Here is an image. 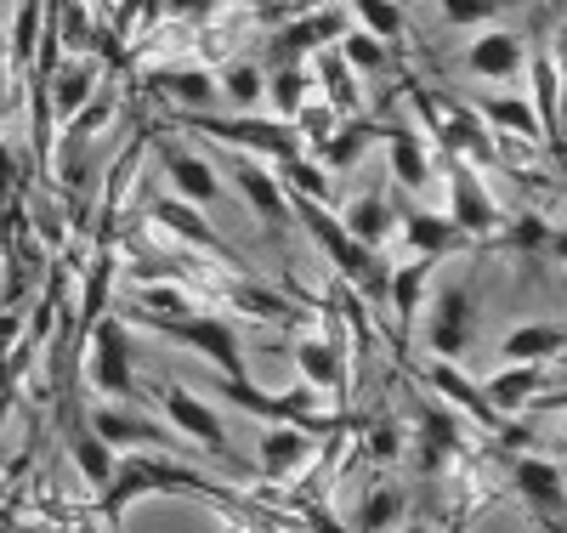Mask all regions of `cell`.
<instances>
[{
	"label": "cell",
	"mask_w": 567,
	"mask_h": 533,
	"mask_svg": "<svg viewBox=\"0 0 567 533\" xmlns=\"http://www.w3.org/2000/svg\"><path fill=\"white\" fill-rule=\"evenodd\" d=\"M561 347H567V329L561 318H545V324H523L505 335V363H561Z\"/></svg>",
	"instance_id": "cell-25"
},
{
	"label": "cell",
	"mask_w": 567,
	"mask_h": 533,
	"mask_svg": "<svg viewBox=\"0 0 567 533\" xmlns=\"http://www.w3.org/2000/svg\"><path fill=\"white\" fill-rule=\"evenodd\" d=\"M216 7H221V0H159L165 18H187V23H205Z\"/></svg>",
	"instance_id": "cell-41"
},
{
	"label": "cell",
	"mask_w": 567,
	"mask_h": 533,
	"mask_svg": "<svg viewBox=\"0 0 567 533\" xmlns=\"http://www.w3.org/2000/svg\"><path fill=\"white\" fill-rule=\"evenodd\" d=\"M85 420H91V431H97L109 449H171V454L194 449L182 431H165V426H154V420H142V414H131L125 403H97Z\"/></svg>",
	"instance_id": "cell-9"
},
{
	"label": "cell",
	"mask_w": 567,
	"mask_h": 533,
	"mask_svg": "<svg viewBox=\"0 0 567 533\" xmlns=\"http://www.w3.org/2000/svg\"><path fill=\"white\" fill-rule=\"evenodd\" d=\"M12 398H18V392H0V438H7V414H12Z\"/></svg>",
	"instance_id": "cell-42"
},
{
	"label": "cell",
	"mask_w": 567,
	"mask_h": 533,
	"mask_svg": "<svg viewBox=\"0 0 567 533\" xmlns=\"http://www.w3.org/2000/svg\"><path fill=\"white\" fill-rule=\"evenodd\" d=\"M403 238L414 245V256H454L465 245V233L454 227V216H432V211H409L403 216Z\"/></svg>",
	"instance_id": "cell-28"
},
{
	"label": "cell",
	"mask_w": 567,
	"mask_h": 533,
	"mask_svg": "<svg viewBox=\"0 0 567 533\" xmlns=\"http://www.w3.org/2000/svg\"><path fill=\"white\" fill-rule=\"evenodd\" d=\"M341 227H347V233L358 238V245H369V250H381V245H386V233L398 227V205L386 199L381 187H369V193H358V199L347 205Z\"/></svg>",
	"instance_id": "cell-24"
},
{
	"label": "cell",
	"mask_w": 567,
	"mask_h": 533,
	"mask_svg": "<svg viewBox=\"0 0 567 533\" xmlns=\"http://www.w3.org/2000/svg\"><path fill=\"white\" fill-rule=\"evenodd\" d=\"M523 63H528V45H523V34H511V29L483 34V40L465 52V69L477 74V80H494V85L516 80V74H523Z\"/></svg>",
	"instance_id": "cell-20"
},
{
	"label": "cell",
	"mask_w": 567,
	"mask_h": 533,
	"mask_svg": "<svg viewBox=\"0 0 567 533\" xmlns=\"http://www.w3.org/2000/svg\"><path fill=\"white\" fill-rule=\"evenodd\" d=\"M505 7V0H443V18L449 23H483Z\"/></svg>",
	"instance_id": "cell-40"
},
{
	"label": "cell",
	"mask_w": 567,
	"mask_h": 533,
	"mask_svg": "<svg viewBox=\"0 0 567 533\" xmlns=\"http://www.w3.org/2000/svg\"><path fill=\"white\" fill-rule=\"evenodd\" d=\"M425 380H432L437 392H443V398H449L460 414H471L477 426H488V431L499 426V414H494V409H488V398H483V386H471V380H465V375H460L449 358H437L432 369H425Z\"/></svg>",
	"instance_id": "cell-26"
},
{
	"label": "cell",
	"mask_w": 567,
	"mask_h": 533,
	"mask_svg": "<svg viewBox=\"0 0 567 533\" xmlns=\"http://www.w3.org/2000/svg\"><path fill=\"white\" fill-rule=\"evenodd\" d=\"M290 216H296V227L301 233H312V245L323 250V262H336L341 267V278L358 289V296L381 312L386 307V262L374 256L369 245H358V238L341 227V216H329V205L323 199H307V193H290Z\"/></svg>",
	"instance_id": "cell-2"
},
{
	"label": "cell",
	"mask_w": 567,
	"mask_h": 533,
	"mask_svg": "<svg viewBox=\"0 0 567 533\" xmlns=\"http://www.w3.org/2000/svg\"><path fill=\"white\" fill-rule=\"evenodd\" d=\"M290 120H296V131H301V142H307V148H312V142H323L329 131H336V120H341V114H336V109H329V103H301V109H296Z\"/></svg>",
	"instance_id": "cell-38"
},
{
	"label": "cell",
	"mask_w": 567,
	"mask_h": 533,
	"mask_svg": "<svg viewBox=\"0 0 567 533\" xmlns=\"http://www.w3.org/2000/svg\"><path fill=\"white\" fill-rule=\"evenodd\" d=\"M85 380L97 386L109 403H131L136 398V363H131V335H125V318H97L85 335Z\"/></svg>",
	"instance_id": "cell-5"
},
{
	"label": "cell",
	"mask_w": 567,
	"mask_h": 533,
	"mask_svg": "<svg viewBox=\"0 0 567 533\" xmlns=\"http://www.w3.org/2000/svg\"><path fill=\"white\" fill-rule=\"evenodd\" d=\"M454 454H465V431H460V414L425 403L420 409V471H443Z\"/></svg>",
	"instance_id": "cell-23"
},
{
	"label": "cell",
	"mask_w": 567,
	"mask_h": 533,
	"mask_svg": "<svg viewBox=\"0 0 567 533\" xmlns=\"http://www.w3.org/2000/svg\"><path fill=\"white\" fill-rule=\"evenodd\" d=\"M176 125L194 136H210L221 148H245V154H301L307 142L296 120H267V114H216V109H176Z\"/></svg>",
	"instance_id": "cell-3"
},
{
	"label": "cell",
	"mask_w": 567,
	"mask_h": 533,
	"mask_svg": "<svg viewBox=\"0 0 567 533\" xmlns=\"http://www.w3.org/2000/svg\"><path fill=\"white\" fill-rule=\"evenodd\" d=\"M221 160H227V176H233V187H239V199L256 211V222L272 233V238H284L296 227V216H290V193H284V182L267 171V165H256V154H245V148H221Z\"/></svg>",
	"instance_id": "cell-6"
},
{
	"label": "cell",
	"mask_w": 567,
	"mask_h": 533,
	"mask_svg": "<svg viewBox=\"0 0 567 533\" xmlns=\"http://www.w3.org/2000/svg\"><path fill=\"white\" fill-rule=\"evenodd\" d=\"M40 29H45V7H40V0H18V18H12V45H7V63H12V69H29V63H34Z\"/></svg>",
	"instance_id": "cell-33"
},
{
	"label": "cell",
	"mask_w": 567,
	"mask_h": 533,
	"mask_svg": "<svg viewBox=\"0 0 567 533\" xmlns=\"http://www.w3.org/2000/svg\"><path fill=\"white\" fill-rule=\"evenodd\" d=\"M550 386V363H505L499 375H488L483 380V398H488V409L505 420V414H523L539 392Z\"/></svg>",
	"instance_id": "cell-17"
},
{
	"label": "cell",
	"mask_w": 567,
	"mask_h": 533,
	"mask_svg": "<svg viewBox=\"0 0 567 533\" xmlns=\"http://www.w3.org/2000/svg\"><path fill=\"white\" fill-rule=\"evenodd\" d=\"M136 324H148V335H165V341L176 347H194L216 363L221 380H245L250 363H245V341H239V329H233L227 318H210V312H171V318H136Z\"/></svg>",
	"instance_id": "cell-4"
},
{
	"label": "cell",
	"mask_w": 567,
	"mask_h": 533,
	"mask_svg": "<svg viewBox=\"0 0 567 533\" xmlns=\"http://www.w3.org/2000/svg\"><path fill=\"white\" fill-rule=\"evenodd\" d=\"M432 267L437 256H414L403 267L386 273V307H392V352L409 358V335H414V312H420V296L425 284H432Z\"/></svg>",
	"instance_id": "cell-13"
},
{
	"label": "cell",
	"mask_w": 567,
	"mask_h": 533,
	"mask_svg": "<svg viewBox=\"0 0 567 533\" xmlns=\"http://www.w3.org/2000/svg\"><path fill=\"white\" fill-rule=\"evenodd\" d=\"M449 216H454V227L465 233V238H494L499 233V199L477 182V171H471L460 154H449Z\"/></svg>",
	"instance_id": "cell-8"
},
{
	"label": "cell",
	"mask_w": 567,
	"mask_h": 533,
	"mask_svg": "<svg viewBox=\"0 0 567 533\" xmlns=\"http://www.w3.org/2000/svg\"><path fill=\"white\" fill-rule=\"evenodd\" d=\"M239 7H256V12H261V7H267V0H239Z\"/></svg>",
	"instance_id": "cell-43"
},
{
	"label": "cell",
	"mask_w": 567,
	"mask_h": 533,
	"mask_svg": "<svg viewBox=\"0 0 567 533\" xmlns=\"http://www.w3.org/2000/svg\"><path fill=\"white\" fill-rule=\"evenodd\" d=\"M103 522L120 527V516L142 500V494H199V500H216V505H239V489H227V482L205 476L199 465H187L182 454H114V471L103 482Z\"/></svg>",
	"instance_id": "cell-1"
},
{
	"label": "cell",
	"mask_w": 567,
	"mask_h": 533,
	"mask_svg": "<svg viewBox=\"0 0 567 533\" xmlns=\"http://www.w3.org/2000/svg\"><path fill=\"white\" fill-rule=\"evenodd\" d=\"M403 511H409V494L398 489V482H381V489H369V494L358 500L352 527H363V533H381V527H398V522H403Z\"/></svg>",
	"instance_id": "cell-30"
},
{
	"label": "cell",
	"mask_w": 567,
	"mask_h": 533,
	"mask_svg": "<svg viewBox=\"0 0 567 533\" xmlns=\"http://www.w3.org/2000/svg\"><path fill=\"white\" fill-rule=\"evenodd\" d=\"M511 482L523 489L528 511H534L545 527H561L567 489H561V465H556V460H545V454H516V460H511Z\"/></svg>",
	"instance_id": "cell-15"
},
{
	"label": "cell",
	"mask_w": 567,
	"mask_h": 533,
	"mask_svg": "<svg viewBox=\"0 0 567 533\" xmlns=\"http://www.w3.org/2000/svg\"><path fill=\"white\" fill-rule=\"evenodd\" d=\"M154 96H171L176 109H216V74L194 69V63H165L148 74Z\"/></svg>",
	"instance_id": "cell-22"
},
{
	"label": "cell",
	"mask_w": 567,
	"mask_h": 533,
	"mask_svg": "<svg viewBox=\"0 0 567 533\" xmlns=\"http://www.w3.org/2000/svg\"><path fill=\"white\" fill-rule=\"evenodd\" d=\"M347 12L363 18V29H369L374 40H386V45L403 40V12H398V0H347Z\"/></svg>",
	"instance_id": "cell-36"
},
{
	"label": "cell",
	"mask_w": 567,
	"mask_h": 533,
	"mask_svg": "<svg viewBox=\"0 0 567 533\" xmlns=\"http://www.w3.org/2000/svg\"><path fill=\"white\" fill-rule=\"evenodd\" d=\"M312 431L307 426H296V420H272L267 426V438H261V460H256V476H267V482H290L307 460H312Z\"/></svg>",
	"instance_id": "cell-16"
},
{
	"label": "cell",
	"mask_w": 567,
	"mask_h": 533,
	"mask_svg": "<svg viewBox=\"0 0 567 533\" xmlns=\"http://www.w3.org/2000/svg\"><path fill=\"white\" fill-rule=\"evenodd\" d=\"M307 80H312V74H307L301 63H278V74L267 80V96H261V103H272L284 120H290V114L307 103Z\"/></svg>",
	"instance_id": "cell-35"
},
{
	"label": "cell",
	"mask_w": 567,
	"mask_h": 533,
	"mask_svg": "<svg viewBox=\"0 0 567 533\" xmlns=\"http://www.w3.org/2000/svg\"><path fill=\"white\" fill-rule=\"evenodd\" d=\"M386 160H392V182L398 187H409V193H420L425 182H432V142H425L420 131H409V125H386Z\"/></svg>",
	"instance_id": "cell-21"
},
{
	"label": "cell",
	"mask_w": 567,
	"mask_h": 533,
	"mask_svg": "<svg viewBox=\"0 0 567 533\" xmlns=\"http://www.w3.org/2000/svg\"><path fill=\"white\" fill-rule=\"evenodd\" d=\"M471 329H477V296H471V284L437 289V312H432V329H425L432 352L449 358V363H460L471 352Z\"/></svg>",
	"instance_id": "cell-10"
},
{
	"label": "cell",
	"mask_w": 567,
	"mask_h": 533,
	"mask_svg": "<svg viewBox=\"0 0 567 533\" xmlns=\"http://www.w3.org/2000/svg\"><path fill=\"white\" fill-rule=\"evenodd\" d=\"M471 109H477V120H483L488 131L539 142V120H534V109L523 103V96H483V103H471Z\"/></svg>",
	"instance_id": "cell-29"
},
{
	"label": "cell",
	"mask_w": 567,
	"mask_h": 533,
	"mask_svg": "<svg viewBox=\"0 0 567 533\" xmlns=\"http://www.w3.org/2000/svg\"><path fill=\"white\" fill-rule=\"evenodd\" d=\"M363 454L369 460H398L403 454V426L398 420H374L369 438H363Z\"/></svg>",
	"instance_id": "cell-39"
},
{
	"label": "cell",
	"mask_w": 567,
	"mask_h": 533,
	"mask_svg": "<svg viewBox=\"0 0 567 533\" xmlns=\"http://www.w3.org/2000/svg\"><path fill=\"white\" fill-rule=\"evenodd\" d=\"M381 136H386V125H369L363 114H347V120H336V131H329L323 142H312V160L323 171H352Z\"/></svg>",
	"instance_id": "cell-19"
},
{
	"label": "cell",
	"mask_w": 567,
	"mask_h": 533,
	"mask_svg": "<svg viewBox=\"0 0 567 533\" xmlns=\"http://www.w3.org/2000/svg\"><path fill=\"white\" fill-rule=\"evenodd\" d=\"M499 238H505V250H556L561 245V233H550V222H539V216L499 222Z\"/></svg>",
	"instance_id": "cell-37"
},
{
	"label": "cell",
	"mask_w": 567,
	"mask_h": 533,
	"mask_svg": "<svg viewBox=\"0 0 567 533\" xmlns=\"http://www.w3.org/2000/svg\"><path fill=\"white\" fill-rule=\"evenodd\" d=\"M159 409H165V420L182 431L194 449H205L210 460H221V465H233V438H227V426L216 420V409L210 403H199L187 386H176V380H165L159 386Z\"/></svg>",
	"instance_id": "cell-7"
},
{
	"label": "cell",
	"mask_w": 567,
	"mask_h": 533,
	"mask_svg": "<svg viewBox=\"0 0 567 533\" xmlns=\"http://www.w3.org/2000/svg\"><path fill=\"white\" fill-rule=\"evenodd\" d=\"M216 91H227V103H233V109H261V96H267V74H261L256 63H221Z\"/></svg>",
	"instance_id": "cell-32"
},
{
	"label": "cell",
	"mask_w": 567,
	"mask_h": 533,
	"mask_svg": "<svg viewBox=\"0 0 567 533\" xmlns=\"http://www.w3.org/2000/svg\"><path fill=\"white\" fill-rule=\"evenodd\" d=\"M148 216H154L165 233H176L182 245H194V250H205V256H216V262H233V250L221 245V233L205 222V211H199L194 199H154Z\"/></svg>",
	"instance_id": "cell-18"
},
{
	"label": "cell",
	"mask_w": 567,
	"mask_h": 533,
	"mask_svg": "<svg viewBox=\"0 0 567 533\" xmlns=\"http://www.w3.org/2000/svg\"><path fill=\"white\" fill-rule=\"evenodd\" d=\"M347 29H352V23H347V12H336V7H307L301 18L284 23V34L272 40V58H278V63H307L312 52L336 45Z\"/></svg>",
	"instance_id": "cell-14"
},
{
	"label": "cell",
	"mask_w": 567,
	"mask_h": 533,
	"mask_svg": "<svg viewBox=\"0 0 567 533\" xmlns=\"http://www.w3.org/2000/svg\"><path fill=\"white\" fill-rule=\"evenodd\" d=\"M323 329H329V341L323 335H307V341L296 347V369H301V380L312 386V392H347V352H341V329H336V307L323 301Z\"/></svg>",
	"instance_id": "cell-12"
},
{
	"label": "cell",
	"mask_w": 567,
	"mask_h": 533,
	"mask_svg": "<svg viewBox=\"0 0 567 533\" xmlns=\"http://www.w3.org/2000/svg\"><path fill=\"white\" fill-rule=\"evenodd\" d=\"M148 136H154V131H148ZM154 148H159V165H165V176L176 182L182 199H194L199 211H216V205H221V176L210 171L205 154H194V148H187V142H176V136H154Z\"/></svg>",
	"instance_id": "cell-11"
},
{
	"label": "cell",
	"mask_w": 567,
	"mask_h": 533,
	"mask_svg": "<svg viewBox=\"0 0 567 533\" xmlns=\"http://www.w3.org/2000/svg\"><path fill=\"white\" fill-rule=\"evenodd\" d=\"M284 193H307V199L329 205V171L301 148V154H284Z\"/></svg>",
	"instance_id": "cell-34"
},
{
	"label": "cell",
	"mask_w": 567,
	"mask_h": 533,
	"mask_svg": "<svg viewBox=\"0 0 567 533\" xmlns=\"http://www.w3.org/2000/svg\"><path fill=\"white\" fill-rule=\"evenodd\" d=\"M312 63H318V69H312V80L323 85V103L336 109L341 120H347V114H358V109H363V96H358L352 63H347L341 52H329V45H323V52H312Z\"/></svg>",
	"instance_id": "cell-27"
},
{
	"label": "cell",
	"mask_w": 567,
	"mask_h": 533,
	"mask_svg": "<svg viewBox=\"0 0 567 533\" xmlns=\"http://www.w3.org/2000/svg\"><path fill=\"white\" fill-rule=\"evenodd\" d=\"M336 45H341V58H347L358 74H392V45L374 40L369 29H347Z\"/></svg>",
	"instance_id": "cell-31"
}]
</instances>
